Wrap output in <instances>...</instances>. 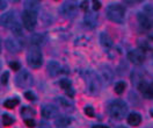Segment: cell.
I'll list each match as a JSON object with an SVG mask.
<instances>
[{
  "label": "cell",
  "mask_w": 153,
  "mask_h": 128,
  "mask_svg": "<svg viewBox=\"0 0 153 128\" xmlns=\"http://www.w3.org/2000/svg\"><path fill=\"white\" fill-rule=\"evenodd\" d=\"M21 19H22V25L25 26V28L30 31L37 25V13L25 10L21 14Z\"/></svg>",
  "instance_id": "cell-6"
},
{
  "label": "cell",
  "mask_w": 153,
  "mask_h": 128,
  "mask_svg": "<svg viewBox=\"0 0 153 128\" xmlns=\"http://www.w3.org/2000/svg\"><path fill=\"white\" fill-rule=\"evenodd\" d=\"M100 8H101V1H99V0H94V1H93V10H99Z\"/></svg>",
  "instance_id": "cell-35"
},
{
  "label": "cell",
  "mask_w": 153,
  "mask_h": 128,
  "mask_svg": "<svg viewBox=\"0 0 153 128\" xmlns=\"http://www.w3.org/2000/svg\"><path fill=\"white\" fill-rule=\"evenodd\" d=\"M100 43L105 49H110L114 46V41L111 40V37L107 33H101L100 34Z\"/></svg>",
  "instance_id": "cell-17"
},
{
  "label": "cell",
  "mask_w": 153,
  "mask_h": 128,
  "mask_svg": "<svg viewBox=\"0 0 153 128\" xmlns=\"http://www.w3.org/2000/svg\"><path fill=\"white\" fill-rule=\"evenodd\" d=\"M38 128H51V127H50V125L47 124V122H39Z\"/></svg>",
  "instance_id": "cell-39"
},
{
  "label": "cell",
  "mask_w": 153,
  "mask_h": 128,
  "mask_svg": "<svg viewBox=\"0 0 153 128\" xmlns=\"http://www.w3.org/2000/svg\"><path fill=\"white\" fill-rule=\"evenodd\" d=\"M84 22L88 28H95L97 25V15L94 12H87L84 16Z\"/></svg>",
  "instance_id": "cell-14"
},
{
  "label": "cell",
  "mask_w": 153,
  "mask_h": 128,
  "mask_svg": "<svg viewBox=\"0 0 153 128\" xmlns=\"http://www.w3.org/2000/svg\"><path fill=\"white\" fill-rule=\"evenodd\" d=\"M8 79H10V72H8V71L2 72V75H1V77H0L1 84H2V85H6V84L8 83Z\"/></svg>",
  "instance_id": "cell-29"
},
{
  "label": "cell",
  "mask_w": 153,
  "mask_h": 128,
  "mask_svg": "<svg viewBox=\"0 0 153 128\" xmlns=\"http://www.w3.org/2000/svg\"><path fill=\"white\" fill-rule=\"evenodd\" d=\"M85 76V83L87 86V92L89 94H97L101 90V82L94 71L87 70L84 73Z\"/></svg>",
  "instance_id": "cell-3"
},
{
  "label": "cell",
  "mask_w": 153,
  "mask_h": 128,
  "mask_svg": "<svg viewBox=\"0 0 153 128\" xmlns=\"http://www.w3.org/2000/svg\"><path fill=\"white\" fill-rule=\"evenodd\" d=\"M5 46H6V49L8 50L10 52H13V54L20 52L22 47H23V44H22V42L20 40H18L16 37H12V36L6 40Z\"/></svg>",
  "instance_id": "cell-11"
},
{
  "label": "cell",
  "mask_w": 153,
  "mask_h": 128,
  "mask_svg": "<svg viewBox=\"0 0 153 128\" xmlns=\"http://www.w3.org/2000/svg\"><path fill=\"white\" fill-rule=\"evenodd\" d=\"M47 71H48V75L50 77H57L62 71L60 64L56 61H50L48 63V67H47Z\"/></svg>",
  "instance_id": "cell-15"
},
{
  "label": "cell",
  "mask_w": 153,
  "mask_h": 128,
  "mask_svg": "<svg viewBox=\"0 0 153 128\" xmlns=\"http://www.w3.org/2000/svg\"><path fill=\"white\" fill-rule=\"evenodd\" d=\"M97 77L101 82V85L105 84V86L109 85L111 82H113V78H114V73H113V70L110 69L109 67L107 65H103L101 67L100 70H99V73H96Z\"/></svg>",
  "instance_id": "cell-8"
},
{
  "label": "cell",
  "mask_w": 153,
  "mask_h": 128,
  "mask_svg": "<svg viewBox=\"0 0 153 128\" xmlns=\"http://www.w3.org/2000/svg\"><path fill=\"white\" fill-rule=\"evenodd\" d=\"M19 99L16 98H13V99H7L5 103H4V106L6 107V109H14L15 106H18L19 105Z\"/></svg>",
  "instance_id": "cell-23"
},
{
  "label": "cell",
  "mask_w": 153,
  "mask_h": 128,
  "mask_svg": "<svg viewBox=\"0 0 153 128\" xmlns=\"http://www.w3.org/2000/svg\"><path fill=\"white\" fill-rule=\"evenodd\" d=\"M10 68L12 70H14V71H19L20 69H21V65H20L19 62H10Z\"/></svg>",
  "instance_id": "cell-33"
},
{
  "label": "cell",
  "mask_w": 153,
  "mask_h": 128,
  "mask_svg": "<svg viewBox=\"0 0 153 128\" xmlns=\"http://www.w3.org/2000/svg\"><path fill=\"white\" fill-rule=\"evenodd\" d=\"M57 101L60 104V105H62V106H64L65 109H67V107H72V106H73V103H72L71 100L63 98V97H58Z\"/></svg>",
  "instance_id": "cell-25"
},
{
  "label": "cell",
  "mask_w": 153,
  "mask_h": 128,
  "mask_svg": "<svg viewBox=\"0 0 153 128\" xmlns=\"http://www.w3.org/2000/svg\"><path fill=\"white\" fill-rule=\"evenodd\" d=\"M137 88L139 90V92L144 96V98L146 99H152L153 93H152V83H149L146 80H140L137 85Z\"/></svg>",
  "instance_id": "cell-13"
},
{
  "label": "cell",
  "mask_w": 153,
  "mask_h": 128,
  "mask_svg": "<svg viewBox=\"0 0 153 128\" xmlns=\"http://www.w3.org/2000/svg\"><path fill=\"white\" fill-rule=\"evenodd\" d=\"M84 112H85L86 115L91 117V118H93V117L95 115V111H94V109H93L92 106H86V107L84 109Z\"/></svg>",
  "instance_id": "cell-31"
},
{
  "label": "cell",
  "mask_w": 153,
  "mask_h": 128,
  "mask_svg": "<svg viewBox=\"0 0 153 128\" xmlns=\"http://www.w3.org/2000/svg\"><path fill=\"white\" fill-rule=\"evenodd\" d=\"M18 22L16 16H15V13L14 12H7V13H4L1 16H0V25L5 28H12L15 23Z\"/></svg>",
  "instance_id": "cell-10"
},
{
  "label": "cell",
  "mask_w": 153,
  "mask_h": 128,
  "mask_svg": "<svg viewBox=\"0 0 153 128\" xmlns=\"http://www.w3.org/2000/svg\"><path fill=\"white\" fill-rule=\"evenodd\" d=\"M25 124H26L27 127H29V128H34L36 126V122H35L34 119H27V120H25Z\"/></svg>",
  "instance_id": "cell-34"
},
{
  "label": "cell",
  "mask_w": 153,
  "mask_h": 128,
  "mask_svg": "<svg viewBox=\"0 0 153 128\" xmlns=\"http://www.w3.org/2000/svg\"><path fill=\"white\" fill-rule=\"evenodd\" d=\"M21 115L25 118V120H27V119H33L34 115H35V111L31 109V107L23 106V107L21 109Z\"/></svg>",
  "instance_id": "cell-21"
},
{
  "label": "cell",
  "mask_w": 153,
  "mask_h": 128,
  "mask_svg": "<svg viewBox=\"0 0 153 128\" xmlns=\"http://www.w3.org/2000/svg\"><path fill=\"white\" fill-rule=\"evenodd\" d=\"M125 88H126V84H125L124 82H118V83L115 84L114 90L117 94H122L125 91Z\"/></svg>",
  "instance_id": "cell-24"
},
{
  "label": "cell",
  "mask_w": 153,
  "mask_h": 128,
  "mask_svg": "<svg viewBox=\"0 0 153 128\" xmlns=\"http://www.w3.org/2000/svg\"><path fill=\"white\" fill-rule=\"evenodd\" d=\"M92 128H109V127L105 126V125H95V126H93Z\"/></svg>",
  "instance_id": "cell-41"
},
{
  "label": "cell",
  "mask_w": 153,
  "mask_h": 128,
  "mask_svg": "<svg viewBox=\"0 0 153 128\" xmlns=\"http://www.w3.org/2000/svg\"><path fill=\"white\" fill-rule=\"evenodd\" d=\"M1 43H2V41H1V39H0V52H1Z\"/></svg>",
  "instance_id": "cell-42"
},
{
  "label": "cell",
  "mask_w": 153,
  "mask_h": 128,
  "mask_svg": "<svg viewBox=\"0 0 153 128\" xmlns=\"http://www.w3.org/2000/svg\"><path fill=\"white\" fill-rule=\"evenodd\" d=\"M105 14L111 22L122 23L125 19V8L120 4H111L107 7Z\"/></svg>",
  "instance_id": "cell-2"
},
{
  "label": "cell",
  "mask_w": 153,
  "mask_h": 128,
  "mask_svg": "<svg viewBox=\"0 0 153 128\" xmlns=\"http://www.w3.org/2000/svg\"><path fill=\"white\" fill-rule=\"evenodd\" d=\"M65 91H66V94L70 97V98H73V97H74V90L72 89V88L65 90Z\"/></svg>",
  "instance_id": "cell-37"
},
{
  "label": "cell",
  "mask_w": 153,
  "mask_h": 128,
  "mask_svg": "<svg viewBox=\"0 0 153 128\" xmlns=\"http://www.w3.org/2000/svg\"><path fill=\"white\" fill-rule=\"evenodd\" d=\"M0 70H1V63H0Z\"/></svg>",
  "instance_id": "cell-44"
},
{
  "label": "cell",
  "mask_w": 153,
  "mask_h": 128,
  "mask_svg": "<svg viewBox=\"0 0 153 128\" xmlns=\"http://www.w3.org/2000/svg\"><path fill=\"white\" fill-rule=\"evenodd\" d=\"M137 20H138V23L140 25V27H143L144 29H151L152 22H151L150 18H149L145 13L139 12V13L137 14Z\"/></svg>",
  "instance_id": "cell-16"
},
{
  "label": "cell",
  "mask_w": 153,
  "mask_h": 128,
  "mask_svg": "<svg viewBox=\"0 0 153 128\" xmlns=\"http://www.w3.org/2000/svg\"><path fill=\"white\" fill-rule=\"evenodd\" d=\"M43 42H44V37H43L42 34H34V35L31 36V44H33V47L39 48V46H41Z\"/></svg>",
  "instance_id": "cell-22"
},
{
  "label": "cell",
  "mask_w": 153,
  "mask_h": 128,
  "mask_svg": "<svg viewBox=\"0 0 153 128\" xmlns=\"http://www.w3.org/2000/svg\"><path fill=\"white\" fill-rule=\"evenodd\" d=\"M10 30L14 33L15 36H22V27H21V25H20L19 22H16V23L10 28Z\"/></svg>",
  "instance_id": "cell-28"
},
{
  "label": "cell",
  "mask_w": 153,
  "mask_h": 128,
  "mask_svg": "<svg viewBox=\"0 0 153 128\" xmlns=\"http://www.w3.org/2000/svg\"><path fill=\"white\" fill-rule=\"evenodd\" d=\"M14 122V118L10 114H2V125L4 126H10Z\"/></svg>",
  "instance_id": "cell-26"
},
{
  "label": "cell",
  "mask_w": 153,
  "mask_h": 128,
  "mask_svg": "<svg viewBox=\"0 0 153 128\" xmlns=\"http://www.w3.org/2000/svg\"><path fill=\"white\" fill-rule=\"evenodd\" d=\"M78 8L79 5L76 1H65L60 7V12L65 18H73L78 13Z\"/></svg>",
  "instance_id": "cell-7"
},
{
  "label": "cell",
  "mask_w": 153,
  "mask_h": 128,
  "mask_svg": "<svg viewBox=\"0 0 153 128\" xmlns=\"http://www.w3.org/2000/svg\"><path fill=\"white\" fill-rule=\"evenodd\" d=\"M78 5H80V8H82L84 10H87L88 8V1H80Z\"/></svg>",
  "instance_id": "cell-36"
},
{
  "label": "cell",
  "mask_w": 153,
  "mask_h": 128,
  "mask_svg": "<svg viewBox=\"0 0 153 128\" xmlns=\"http://www.w3.org/2000/svg\"><path fill=\"white\" fill-rule=\"evenodd\" d=\"M6 7H7V2H6V1H2V0H0V10H6Z\"/></svg>",
  "instance_id": "cell-38"
},
{
  "label": "cell",
  "mask_w": 153,
  "mask_h": 128,
  "mask_svg": "<svg viewBox=\"0 0 153 128\" xmlns=\"http://www.w3.org/2000/svg\"><path fill=\"white\" fill-rule=\"evenodd\" d=\"M58 107L56 105H52V104H48V105H44L42 107V117L44 119H55L58 117Z\"/></svg>",
  "instance_id": "cell-12"
},
{
  "label": "cell",
  "mask_w": 153,
  "mask_h": 128,
  "mask_svg": "<svg viewBox=\"0 0 153 128\" xmlns=\"http://www.w3.org/2000/svg\"><path fill=\"white\" fill-rule=\"evenodd\" d=\"M27 62L28 65L33 69H38L42 67L43 64V55L41 52L39 48L37 47H31L29 49L28 54H27Z\"/></svg>",
  "instance_id": "cell-4"
},
{
  "label": "cell",
  "mask_w": 153,
  "mask_h": 128,
  "mask_svg": "<svg viewBox=\"0 0 153 128\" xmlns=\"http://www.w3.org/2000/svg\"><path fill=\"white\" fill-rule=\"evenodd\" d=\"M72 122V119L70 117H60V118L56 119L55 125L57 126V128H67Z\"/></svg>",
  "instance_id": "cell-20"
},
{
  "label": "cell",
  "mask_w": 153,
  "mask_h": 128,
  "mask_svg": "<svg viewBox=\"0 0 153 128\" xmlns=\"http://www.w3.org/2000/svg\"><path fill=\"white\" fill-rule=\"evenodd\" d=\"M145 58H146L145 52H143L142 50H139V49L130 50V51L128 52V59H129L132 64H134V65H140V64H143L144 62H145Z\"/></svg>",
  "instance_id": "cell-9"
},
{
  "label": "cell",
  "mask_w": 153,
  "mask_h": 128,
  "mask_svg": "<svg viewBox=\"0 0 153 128\" xmlns=\"http://www.w3.org/2000/svg\"><path fill=\"white\" fill-rule=\"evenodd\" d=\"M15 84H16V86H19L21 89H28L30 86H33V84H34L33 75L27 70L20 71L15 76Z\"/></svg>",
  "instance_id": "cell-5"
},
{
  "label": "cell",
  "mask_w": 153,
  "mask_h": 128,
  "mask_svg": "<svg viewBox=\"0 0 153 128\" xmlns=\"http://www.w3.org/2000/svg\"><path fill=\"white\" fill-rule=\"evenodd\" d=\"M128 109H128L126 103L121 100V99H117V100H114L109 104L108 113H109L110 118H113L114 120H122L126 117Z\"/></svg>",
  "instance_id": "cell-1"
},
{
  "label": "cell",
  "mask_w": 153,
  "mask_h": 128,
  "mask_svg": "<svg viewBox=\"0 0 153 128\" xmlns=\"http://www.w3.org/2000/svg\"><path fill=\"white\" fill-rule=\"evenodd\" d=\"M145 10L149 13V15H152V7H151L150 5H146V6H145ZM149 15H147V16H149Z\"/></svg>",
  "instance_id": "cell-40"
},
{
  "label": "cell",
  "mask_w": 153,
  "mask_h": 128,
  "mask_svg": "<svg viewBox=\"0 0 153 128\" xmlns=\"http://www.w3.org/2000/svg\"><path fill=\"white\" fill-rule=\"evenodd\" d=\"M126 120H128V124H129L130 126L137 127V126H139L140 122H142V115H140L139 113L132 112V113H130V114L128 115Z\"/></svg>",
  "instance_id": "cell-18"
},
{
  "label": "cell",
  "mask_w": 153,
  "mask_h": 128,
  "mask_svg": "<svg viewBox=\"0 0 153 128\" xmlns=\"http://www.w3.org/2000/svg\"><path fill=\"white\" fill-rule=\"evenodd\" d=\"M23 5H25V8L27 10H31L35 13H37L39 10V6H41L39 1H35V0H26L23 2Z\"/></svg>",
  "instance_id": "cell-19"
},
{
  "label": "cell",
  "mask_w": 153,
  "mask_h": 128,
  "mask_svg": "<svg viewBox=\"0 0 153 128\" xmlns=\"http://www.w3.org/2000/svg\"><path fill=\"white\" fill-rule=\"evenodd\" d=\"M59 86H60L62 89L67 90V89H70V88H72V82L67 78H63L62 80H59Z\"/></svg>",
  "instance_id": "cell-27"
},
{
  "label": "cell",
  "mask_w": 153,
  "mask_h": 128,
  "mask_svg": "<svg viewBox=\"0 0 153 128\" xmlns=\"http://www.w3.org/2000/svg\"><path fill=\"white\" fill-rule=\"evenodd\" d=\"M151 49V47L149 46V43L146 42V41H139V50H142L143 52H145L146 50H150Z\"/></svg>",
  "instance_id": "cell-30"
},
{
  "label": "cell",
  "mask_w": 153,
  "mask_h": 128,
  "mask_svg": "<svg viewBox=\"0 0 153 128\" xmlns=\"http://www.w3.org/2000/svg\"><path fill=\"white\" fill-rule=\"evenodd\" d=\"M25 97H26V99L30 100V101L36 100V96H35V94H34V92H31V91H27V92H25Z\"/></svg>",
  "instance_id": "cell-32"
},
{
  "label": "cell",
  "mask_w": 153,
  "mask_h": 128,
  "mask_svg": "<svg viewBox=\"0 0 153 128\" xmlns=\"http://www.w3.org/2000/svg\"><path fill=\"white\" fill-rule=\"evenodd\" d=\"M117 128H126V127H124V126H120V127H117Z\"/></svg>",
  "instance_id": "cell-43"
}]
</instances>
